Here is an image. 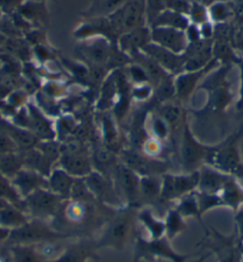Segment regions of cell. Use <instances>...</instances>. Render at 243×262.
I'll use <instances>...</instances> for the list:
<instances>
[{
  "mask_svg": "<svg viewBox=\"0 0 243 262\" xmlns=\"http://www.w3.org/2000/svg\"><path fill=\"white\" fill-rule=\"evenodd\" d=\"M17 149L18 148L16 143L11 140V137L5 133V131L0 128V155L16 152Z\"/></svg>",
  "mask_w": 243,
  "mask_h": 262,
  "instance_id": "cell-41",
  "label": "cell"
},
{
  "mask_svg": "<svg viewBox=\"0 0 243 262\" xmlns=\"http://www.w3.org/2000/svg\"><path fill=\"white\" fill-rule=\"evenodd\" d=\"M29 131H31L39 140L54 141L55 131L53 129L52 122L46 118V116L37 107L29 105Z\"/></svg>",
  "mask_w": 243,
  "mask_h": 262,
  "instance_id": "cell-19",
  "label": "cell"
},
{
  "mask_svg": "<svg viewBox=\"0 0 243 262\" xmlns=\"http://www.w3.org/2000/svg\"><path fill=\"white\" fill-rule=\"evenodd\" d=\"M9 205H10L9 202H6V200H4V199L0 198V210H3L4 207H6V206H9Z\"/></svg>",
  "mask_w": 243,
  "mask_h": 262,
  "instance_id": "cell-45",
  "label": "cell"
},
{
  "mask_svg": "<svg viewBox=\"0 0 243 262\" xmlns=\"http://www.w3.org/2000/svg\"><path fill=\"white\" fill-rule=\"evenodd\" d=\"M121 162L139 176L142 177H160L166 173L167 163L163 160H158L141 154L136 149H124L121 151Z\"/></svg>",
  "mask_w": 243,
  "mask_h": 262,
  "instance_id": "cell-11",
  "label": "cell"
},
{
  "mask_svg": "<svg viewBox=\"0 0 243 262\" xmlns=\"http://www.w3.org/2000/svg\"><path fill=\"white\" fill-rule=\"evenodd\" d=\"M10 239L18 246H29L32 243L59 241V239L70 238L68 236L60 234L43 221L27 222L21 227L10 231Z\"/></svg>",
  "mask_w": 243,
  "mask_h": 262,
  "instance_id": "cell-4",
  "label": "cell"
},
{
  "mask_svg": "<svg viewBox=\"0 0 243 262\" xmlns=\"http://www.w3.org/2000/svg\"><path fill=\"white\" fill-rule=\"evenodd\" d=\"M12 185L20 196L27 198L34 192L48 188V179L31 169H20L12 179Z\"/></svg>",
  "mask_w": 243,
  "mask_h": 262,
  "instance_id": "cell-15",
  "label": "cell"
},
{
  "mask_svg": "<svg viewBox=\"0 0 243 262\" xmlns=\"http://www.w3.org/2000/svg\"><path fill=\"white\" fill-rule=\"evenodd\" d=\"M141 52L149 56L151 60H154L160 67H162L167 73L170 74H180L184 72L185 64V56L174 54L170 50L163 48V47L155 45L150 42L141 50Z\"/></svg>",
  "mask_w": 243,
  "mask_h": 262,
  "instance_id": "cell-13",
  "label": "cell"
},
{
  "mask_svg": "<svg viewBox=\"0 0 243 262\" xmlns=\"http://www.w3.org/2000/svg\"><path fill=\"white\" fill-rule=\"evenodd\" d=\"M114 46L115 43L108 41L107 38L94 37L87 39V42L79 47V52L91 64L105 66L110 59Z\"/></svg>",
  "mask_w": 243,
  "mask_h": 262,
  "instance_id": "cell-14",
  "label": "cell"
},
{
  "mask_svg": "<svg viewBox=\"0 0 243 262\" xmlns=\"http://www.w3.org/2000/svg\"><path fill=\"white\" fill-rule=\"evenodd\" d=\"M63 199L53 193L48 188L38 190L28 195L24 200V206L38 221H52Z\"/></svg>",
  "mask_w": 243,
  "mask_h": 262,
  "instance_id": "cell-10",
  "label": "cell"
},
{
  "mask_svg": "<svg viewBox=\"0 0 243 262\" xmlns=\"http://www.w3.org/2000/svg\"><path fill=\"white\" fill-rule=\"evenodd\" d=\"M9 235H10V230H7V229H4V228L0 227V239L7 237Z\"/></svg>",
  "mask_w": 243,
  "mask_h": 262,
  "instance_id": "cell-44",
  "label": "cell"
},
{
  "mask_svg": "<svg viewBox=\"0 0 243 262\" xmlns=\"http://www.w3.org/2000/svg\"><path fill=\"white\" fill-rule=\"evenodd\" d=\"M139 210L140 211L137 212L136 216L139 218L141 223L146 227L148 232H149L151 239H158V238L163 237L166 232L165 222L158 220V218L151 213V210L149 209V206L141 207Z\"/></svg>",
  "mask_w": 243,
  "mask_h": 262,
  "instance_id": "cell-26",
  "label": "cell"
},
{
  "mask_svg": "<svg viewBox=\"0 0 243 262\" xmlns=\"http://www.w3.org/2000/svg\"><path fill=\"white\" fill-rule=\"evenodd\" d=\"M117 211L99 202L83 203L67 199L60 205L50 227L68 237L86 235L106 225Z\"/></svg>",
  "mask_w": 243,
  "mask_h": 262,
  "instance_id": "cell-1",
  "label": "cell"
},
{
  "mask_svg": "<svg viewBox=\"0 0 243 262\" xmlns=\"http://www.w3.org/2000/svg\"><path fill=\"white\" fill-rule=\"evenodd\" d=\"M209 67H205L199 71L194 72H186V73H180L178 74L176 79L174 80V85H175V97L179 101H186L188 98L191 97V94L197 87V83L199 80L203 78V75L205 73L209 72Z\"/></svg>",
  "mask_w": 243,
  "mask_h": 262,
  "instance_id": "cell-18",
  "label": "cell"
},
{
  "mask_svg": "<svg viewBox=\"0 0 243 262\" xmlns=\"http://www.w3.org/2000/svg\"><path fill=\"white\" fill-rule=\"evenodd\" d=\"M83 180H85L87 187L97 202L117 210L123 209L122 206H125L117 190H116L114 180L111 178L105 177L93 169L89 176L83 178Z\"/></svg>",
  "mask_w": 243,
  "mask_h": 262,
  "instance_id": "cell-9",
  "label": "cell"
},
{
  "mask_svg": "<svg viewBox=\"0 0 243 262\" xmlns=\"http://www.w3.org/2000/svg\"><path fill=\"white\" fill-rule=\"evenodd\" d=\"M150 42V28L140 27L119 36L117 38V47L126 55L131 56L134 53L141 52Z\"/></svg>",
  "mask_w": 243,
  "mask_h": 262,
  "instance_id": "cell-16",
  "label": "cell"
},
{
  "mask_svg": "<svg viewBox=\"0 0 243 262\" xmlns=\"http://www.w3.org/2000/svg\"><path fill=\"white\" fill-rule=\"evenodd\" d=\"M151 130L155 136L158 137V140L163 141L168 137L169 135V126L167 125V123L163 121L160 116H155V117L151 119Z\"/></svg>",
  "mask_w": 243,
  "mask_h": 262,
  "instance_id": "cell-40",
  "label": "cell"
},
{
  "mask_svg": "<svg viewBox=\"0 0 243 262\" xmlns=\"http://www.w3.org/2000/svg\"><path fill=\"white\" fill-rule=\"evenodd\" d=\"M125 75L131 85H142V83H149L147 73L140 64L131 62L124 68Z\"/></svg>",
  "mask_w": 243,
  "mask_h": 262,
  "instance_id": "cell-36",
  "label": "cell"
},
{
  "mask_svg": "<svg viewBox=\"0 0 243 262\" xmlns=\"http://www.w3.org/2000/svg\"><path fill=\"white\" fill-rule=\"evenodd\" d=\"M165 236L169 239V241H172V239L175 238L178 235L186 230V224H185L184 222V217L178 212L175 207H173V209H170L168 211L165 221Z\"/></svg>",
  "mask_w": 243,
  "mask_h": 262,
  "instance_id": "cell-30",
  "label": "cell"
},
{
  "mask_svg": "<svg viewBox=\"0 0 243 262\" xmlns=\"http://www.w3.org/2000/svg\"><path fill=\"white\" fill-rule=\"evenodd\" d=\"M166 10L165 0H148L146 7V16L147 20L149 23V27L153 24V21L157 19V17L161 12Z\"/></svg>",
  "mask_w": 243,
  "mask_h": 262,
  "instance_id": "cell-38",
  "label": "cell"
},
{
  "mask_svg": "<svg viewBox=\"0 0 243 262\" xmlns=\"http://www.w3.org/2000/svg\"><path fill=\"white\" fill-rule=\"evenodd\" d=\"M211 149L204 147L201 142L195 140L187 122L183 125V141H181L180 160L185 173L197 172L203 167V162L208 159Z\"/></svg>",
  "mask_w": 243,
  "mask_h": 262,
  "instance_id": "cell-7",
  "label": "cell"
},
{
  "mask_svg": "<svg viewBox=\"0 0 243 262\" xmlns=\"http://www.w3.org/2000/svg\"><path fill=\"white\" fill-rule=\"evenodd\" d=\"M146 7L142 0H126L124 5L106 16L117 37L131 31L134 29L144 27Z\"/></svg>",
  "mask_w": 243,
  "mask_h": 262,
  "instance_id": "cell-3",
  "label": "cell"
},
{
  "mask_svg": "<svg viewBox=\"0 0 243 262\" xmlns=\"http://www.w3.org/2000/svg\"><path fill=\"white\" fill-rule=\"evenodd\" d=\"M2 129L9 135L14 143H16L17 148L21 149V150H29V149L36 148L39 143V138L35 136L31 131H27L21 128H18L16 125L7 124V123H3Z\"/></svg>",
  "mask_w": 243,
  "mask_h": 262,
  "instance_id": "cell-23",
  "label": "cell"
},
{
  "mask_svg": "<svg viewBox=\"0 0 243 262\" xmlns=\"http://www.w3.org/2000/svg\"><path fill=\"white\" fill-rule=\"evenodd\" d=\"M174 97H175V85H174L173 75L170 74L155 87L151 100L155 104L162 105L172 101Z\"/></svg>",
  "mask_w": 243,
  "mask_h": 262,
  "instance_id": "cell-29",
  "label": "cell"
},
{
  "mask_svg": "<svg viewBox=\"0 0 243 262\" xmlns=\"http://www.w3.org/2000/svg\"><path fill=\"white\" fill-rule=\"evenodd\" d=\"M13 255L16 262H41L37 253L28 246H17L13 248Z\"/></svg>",
  "mask_w": 243,
  "mask_h": 262,
  "instance_id": "cell-37",
  "label": "cell"
},
{
  "mask_svg": "<svg viewBox=\"0 0 243 262\" xmlns=\"http://www.w3.org/2000/svg\"><path fill=\"white\" fill-rule=\"evenodd\" d=\"M159 116L169 126V131H175L181 123L185 122L183 108L180 105L169 103L159 105Z\"/></svg>",
  "mask_w": 243,
  "mask_h": 262,
  "instance_id": "cell-27",
  "label": "cell"
},
{
  "mask_svg": "<svg viewBox=\"0 0 243 262\" xmlns=\"http://www.w3.org/2000/svg\"><path fill=\"white\" fill-rule=\"evenodd\" d=\"M154 259H167L172 262H186L190 259V255H183V254L174 252L169 245V239L166 236L158 239H150V241L137 236L134 262H139L141 260L151 261Z\"/></svg>",
  "mask_w": 243,
  "mask_h": 262,
  "instance_id": "cell-5",
  "label": "cell"
},
{
  "mask_svg": "<svg viewBox=\"0 0 243 262\" xmlns=\"http://www.w3.org/2000/svg\"><path fill=\"white\" fill-rule=\"evenodd\" d=\"M160 27L186 31V29L190 27V20H188V17L185 16V14H181L172 10H165L163 12L159 14L157 19L153 21V24L149 28L151 29Z\"/></svg>",
  "mask_w": 243,
  "mask_h": 262,
  "instance_id": "cell-24",
  "label": "cell"
},
{
  "mask_svg": "<svg viewBox=\"0 0 243 262\" xmlns=\"http://www.w3.org/2000/svg\"><path fill=\"white\" fill-rule=\"evenodd\" d=\"M150 37L151 42L155 45L161 46L179 55H183L190 45L186 32L172 28H151Z\"/></svg>",
  "mask_w": 243,
  "mask_h": 262,
  "instance_id": "cell-12",
  "label": "cell"
},
{
  "mask_svg": "<svg viewBox=\"0 0 243 262\" xmlns=\"http://www.w3.org/2000/svg\"><path fill=\"white\" fill-rule=\"evenodd\" d=\"M188 17H191V19L193 20L194 23H198V24L203 25L206 21V11L202 5H199V4L194 3L193 5L191 6Z\"/></svg>",
  "mask_w": 243,
  "mask_h": 262,
  "instance_id": "cell-42",
  "label": "cell"
},
{
  "mask_svg": "<svg viewBox=\"0 0 243 262\" xmlns=\"http://www.w3.org/2000/svg\"><path fill=\"white\" fill-rule=\"evenodd\" d=\"M136 209L132 207H123L111 218L105 225L100 239L97 242V248H114L116 250L124 249L126 238L130 234L132 225L134 214Z\"/></svg>",
  "mask_w": 243,
  "mask_h": 262,
  "instance_id": "cell-2",
  "label": "cell"
},
{
  "mask_svg": "<svg viewBox=\"0 0 243 262\" xmlns=\"http://www.w3.org/2000/svg\"><path fill=\"white\" fill-rule=\"evenodd\" d=\"M162 179L160 177H142L140 183V209L160 202Z\"/></svg>",
  "mask_w": 243,
  "mask_h": 262,
  "instance_id": "cell-21",
  "label": "cell"
},
{
  "mask_svg": "<svg viewBox=\"0 0 243 262\" xmlns=\"http://www.w3.org/2000/svg\"><path fill=\"white\" fill-rule=\"evenodd\" d=\"M162 187L160 202L170 203L173 200L181 199L185 195L197 191L199 184V170L192 173H185L180 176L175 174H162Z\"/></svg>",
  "mask_w": 243,
  "mask_h": 262,
  "instance_id": "cell-6",
  "label": "cell"
},
{
  "mask_svg": "<svg viewBox=\"0 0 243 262\" xmlns=\"http://www.w3.org/2000/svg\"><path fill=\"white\" fill-rule=\"evenodd\" d=\"M90 255L91 252L89 250V247L80 243V245L70 247L57 259L48 262H86Z\"/></svg>",
  "mask_w": 243,
  "mask_h": 262,
  "instance_id": "cell-34",
  "label": "cell"
},
{
  "mask_svg": "<svg viewBox=\"0 0 243 262\" xmlns=\"http://www.w3.org/2000/svg\"><path fill=\"white\" fill-rule=\"evenodd\" d=\"M175 209L184 218L185 217H193L199 222V223L202 224L203 228H205L204 223H203V220H202L203 214L198 206L197 196H195V191L192 192V193H190V194L185 195L184 198H181L179 200V204L175 206Z\"/></svg>",
  "mask_w": 243,
  "mask_h": 262,
  "instance_id": "cell-28",
  "label": "cell"
},
{
  "mask_svg": "<svg viewBox=\"0 0 243 262\" xmlns=\"http://www.w3.org/2000/svg\"><path fill=\"white\" fill-rule=\"evenodd\" d=\"M101 125H103V140L105 147L112 150L114 144L117 143L118 140V130L116 126L117 122L114 117V115H111L110 112H101Z\"/></svg>",
  "mask_w": 243,
  "mask_h": 262,
  "instance_id": "cell-31",
  "label": "cell"
},
{
  "mask_svg": "<svg viewBox=\"0 0 243 262\" xmlns=\"http://www.w3.org/2000/svg\"><path fill=\"white\" fill-rule=\"evenodd\" d=\"M59 160L61 168L74 178H85L93 170L92 160L85 152H64Z\"/></svg>",
  "mask_w": 243,
  "mask_h": 262,
  "instance_id": "cell-17",
  "label": "cell"
},
{
  "mask_svg": "<svg viewBox=\"0 0 243 262\" xmlns=\"http://www.w3.org/2000/svg\"><path fill=\"white\" fill-rule=\"evenodd\" d=\"M20 13L23 14V18L25 19H35L37 24H42L48 21V14L47 11L43 9V5L39 4H28L24 6V9L20 11Z\"/></svg>",
  "mask_w": 243,
  "mask_h": 262,
  "instance_id": "cell-35",
  "label": "cell"
},
{
  "mask_svg": "<svg viewBox=\"0 0 243 262\" xmlns=\"http://www.w3.org/2000/svg\"><path fill=\"white\" fill-rule=\"evenodd\" d=\"M19 0H0V6H4L5 9H11V7L16 6Z\"/></svg>",
  "mask_w": 243,
  "mask_h": 262,
  "instance_id": "cell-43",
  "label": "cell"
},
{
  "mask_svg": "<svg viewBox=\"0 0 243 262\" xmlns=\"http://www.w3.org/2000/svg\"><path fill=\"white\" fill-rule=\"evenodd\" d=\"M115 187L121 198L125 200V206L140 209V183L141 177L129 167L119 162L112 174Z\"/></svg>",
  "mask_w": 243,
  "mask_h": 262,
  "instance_id": "cell-8",
  "label": "cell"
},
{
  "mask_svg": "<svg viewBox=\"0 0 243 262\" xmlns=\"http://www.w3.org/2000/svg\"><path fill=\"white\" fill-rule=\"evenodd\" d=\"M117 165L115 152L110 149L106 147H98L94 149L92 154V166L96 168L94 170L105 177L111 178Z\"/></svg>",
  "mask_w": 243,
  "mask_h": 262,
  "instance_id": "cell-22",
  "label": "cell"
},
{
  "mask_svg": "<svg viewBox=\"0 0 243 262\" xmlns=\"http://www.w3.org/2000/svg\"><path fill=\"white\" fill-rule=\"evenodd\" d=\"M154 89L150 83H142V85H134L131 89V99L137 101H146L151 99Z\"/></svg>",
  "mask_w": 243,
  "mask_h": 262,
  "instance_id": "cell-39",
  "label": "cell"
},
{
  "mask_svg": "<svg viewBox=\"0 0 243 262\" xmlns=\"http://www.w3.org/2000/svg\"><path fill=\"white\" fill-rule=\"evenodd\" d=\"M116 97H117V83H116V75L114 71L103 81L100 97L97 104L98 110L100 112H107L111 108H114L116 104Z\"/></svg>",
  "mask_w": 243,
  "mask_h": 262,
  "instance_id": "cell-25",
  "label": "cell"
},
{
  "mask_svg": "<svg viewBox=\"0 0 243 262\" xmlns=\"http://www.w3.org/2000/svg\"><path fill=\"white\" fill-rule=\"evenodd\" d=\"M77 178L72 177L62 168H55L48 177V190L59 195L63 200L71 198L72 187Z\"/></svg>",
  "mask_w": 243,
  "mask_h": 262,
  "instance_id": "cell-20",
  "label": "cell"
},
{
  "mask_svg": "<svg viewBox=\"0 0 243 262\" xmlns=\"http://www.w3.org/2000/svg\"><path fill=\"white\" fill-rule=\"evenodd\" d=\"M23 168V162L21 158L18 156L16 152H10V154L0 155V173L6 178H13L16 174Z\"/></svg>",
  "mask_w": 243,
  "mask_h": 262,
  "instance_id": "cell-33",
  "label": "cell"
},
{
  "mask_svg": "<svg viewBox=\"0 0 243 262\" xmlns=\"http://www.w3.org/2000/svg\"><path fill=\"white\" fill-rule=\"evenodd\" d=\"M27 222L28 221L24 214L12 206L9 205L0 210V227L4 229L9 230V228H12L13 230V229L21 227Z\"/></svg>",
  "mask_w": 243,
  "mask_h": 262,
  "instance_id": "cell-32",
  "label": "cell"
}]
</instances>
